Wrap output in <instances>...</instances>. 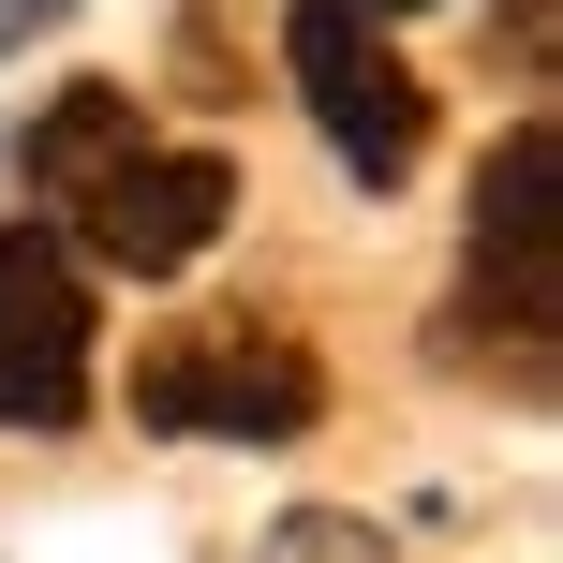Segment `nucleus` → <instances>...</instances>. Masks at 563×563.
<instances>
[{
    "label": "nucleus",
    "mask_w": 563,
    "mask_h": 563,
    "mask_svg": "<svg viewBox=\"0 0 563 563\" xmlns=\"http://www.w3.org/2000/svg\"><path fill=\"white\" fill-rule=\"evenodd\" d=\"M134 416L178 430V445H297V430L327 416V371H311L297 327L208 311V327H164L134 356Z\"/></svg>",
    "instance_id": "obj_1"
},
{
    "label": "nucleus",
    "mask_w": 563,
    "mask_h": 563,
    "mask_svg": "<svg viewBox=\"0 0 563 563\" xmlns=\"http://www.w3.org/2000/svg\"><path fill=\"white\" fill-rule=\"evenodd\" d=\"M282 75H297L311 134L341 148V178H371V194H400V178H416L430 89H416V59L386 45V15H371V0H297V15H282Z\"/></svg>",
    "instance_id": "obj_2"
},
{
    "label": "nucleus",
    "mask_w": 563,
    "mask_h": 563,
    "mask_svg": "<svg viewBox=\"0 0 563 563\" xmlns=\"http://www.w3.org/2000/svg\"><path fill=\"white\" fill-rule=\"evenodd\" d=\"M223 208H238V178L208 164V148H119V164L59 208V253H89L119 282H178L208 238H223Z\"/></svg>",
    "instance_id": "obj_3"
},
{
    "label": "nucleus",
    "mask_w": 563,
    "mask_h": 563,
    "mask_svg": "<svg viewBox=\"0 0 563 563\" xmlns=\"http://www.w3.org/2000/svg\"><path fill=\"white\" fill-rule=\"evenodd\" d=\"M89 416V267L59 223H0V430H75Z\"/></svg>",
    "instance_id": "obj_4"
},
{
    "label": "nucleus",
    "mask_w": 563,
    "mask_h": 563,
    "mask_svg": "<svg viewBox=\"0 0 563 563\" xmlns=\"http://www.w3.org/2000/svg\"><path fill=\"white\" fill-rule=\"evenodd\" d=\"M475 282L505 297V327L549 356V327H563V267H549V119H519V134L489 148V178H475Z\"/></svg>",
    "instance_id": "obj_5"
},
{
    "label": "nucleus",
    "mask_w": 563,
    "mask_h": 563,
    "mask_svg": "<svg viewBox=\"0 0 563 563\" xmlns=\"http://www.w3.org/2000/svg\"><path fill=\"white\" fill-rule=\"evenodd\" d=\"M119 148H148V134H134V89H104V75H89V89H59V104L15 134V194H30V208H75L89 178L119 164Z\"/></svg>",
    "instance_id": "obj_6"
},
{
    "label": "nucleus",
    "mask_w": 563,
    "mask_h": 563,
    "mask_svg": "<svg viewBox=\"0 0 563 563\" xmlns=\"http://www.w3.org/2000/svg\"><path fill=\"white\" fill-rule=\"evenodd\" d=\"M253 563H400V549H386V519H356V505H297V519H267Z\"/></svg>",
    "instance_id": "obj_7"
},
{
    "label": "nucleus",
    "mask_w": 563,
    "mask_h": 563,
    "mask_svg": "<svg viewBox=\"0 0 563 563\" xmlns=\"http://www.w3.org/2000/svg\"><path fill=\"white\" fill-rule=\"evenodd\" d=\"M75 0H0V45H30V30H59Z\"/></svg>",
    "instance_id": "obj_8"
},
{
    "label": "nucleus",
    "mask_w": 563,
    "mask_h": 563,
    "mask_svg": "<svg viewBox=\"0 0 563 563\" xmlns=\"http://www.w3.org/2000/svg\"><path fill=\"white\" fill-rule=\"evenodd\" d=\"M371 15H430V0H371Z\"/></svg>",
    "instance_id": "obj_9"
}]
</instances>
